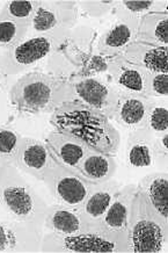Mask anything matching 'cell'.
Instances as JSON below:
<instances>
[{"label": "cell", "mask_w": 168, "mask_h": 253, "mask_svg": "<svg viewBox=\"0 0 168 253\" xmlns=\"http://www.w3.org/2000/svg\"><path fill=\"white\" fill-rule=\"evenodd\" d=\"M9 99L20 111L49 113L73 101V92L68 81L35 71L26 73L14 83L9 89Z\"/></svg>", "instance_id": "cell-1"}, {"label": "cell", "mask_w": 168, "mask_h": 253, "mask_svg": "<svg viewBox=\"0 0 168 253\" xmlns=\"http://www.w3.org/2000/svg\"><path fill=\"white\" fill-rule=\"evenodd\" d=\"M128 253L166 252L168 222L152 208L137 188L127 221Z\"/></svg>", "instance_id": "cell-2"}, {"label": "cell", "mask_w": 168, "mask_h": 253, "mask_svg": "<svg viewBox=\"0 0 168 253\" xmlns=\"http://www.w3.org/2000/svg\"><path fill=\"white\" fill-rule=\"evenodd\" d=\"M0 204L14 219L39 224H43L49 207L15 166H4L0 174Z\"/></svg>", "instance_id": "cell-3"}, {"label": "cell", "mask_w": 168, "mask_h": 253, "mask_svg": "<svg viewBox=\"0 0 168 253\" xmlns=\"http://www.w3.org/2000/svg\"><path fill=\"white\" fill-rule=\"evenodd\" d=\"M41 252L49 253H128L127 232H108L90 229L72 235L45 232Z\"/></svg>", "instance_id": "cell-4"}, {"label": "cell", "mask_w": 168, "mask_h": 253, "mask_svg": "<svg viewBox=\"0 0 168 253\" xmlns=\"http://www.w3.org/2000/svg\"><path fill=\"white\" fill-rule=\"evenodd\" d=\"M63 38L50 35L27 36L14 48L4 51L0 50V69L7 76L28 71L54 54Z\"/></svg>", "instance_id": "cell-5"}, {"label": "cell", "mask_w": 168, "mask_h": 253, "mask_svg": "<svg viewBox=\"0 0 168 253\" xmlns=\"http://www.w3.org/2000/svg\"><path fill=\"white\" fill-rule=\"evenodd\" d=\"M78 1L47 0L41 1L33 16L29 33L63 38L71 32L78 20Z\"/></svg>", "instance_id": "cell-6"}, {"label": "cell", "mask_w": 168, "mask_h": 253, "mask_svg": "<svg viewBox=\"0 0 168 253\" xmlns=\"http://www.w3.org/2000/svg\"><path fill=\"white\" fill-rule=\"evenodd\" d=\"M43 182L57 204L72 208L80 207L95 186L80 173L59 165L54 159L45 172Z\"/></svg>", "instance_id": "cell-7"}, {"label": "cell", "mask_w": 168, "mask_h": 253, "mask_svg": "<svg viewBox=\"0 0 168 253\" xmlns=\"http://www.w3.org/2000/svg\"><path fill=\"white\" fill-rule=\"evenodd\" d=\"M73 101L86 106L106 119H113L120 92L109 81L98 77H78L68 81Z\"/></svg>", "instance_id": "cell-8"}, {"label": "cell", "mask_w": 168, "mask_h": 253, "mask_svg": "<svg viewBox=\"0 0 168 253\" xmlns=\"http://www.w3.org/2000/svg\"><path fill=\"white\" fill-rule=\"evenodd\" d=\"M43 230V224L35 222H0V252L39 251Z\"/></svg>", "instance_id": "cell-9"}, {"label": "cell", "mask_w": 168, "mask_h": 253, "mask_svg": "<svg viewBox=\"0 0 168 253\" xmlns=\"http://www.w3.org/2000/svg\"><path fill=\"white\" fill-rule=\"evenodd\" d=\"M45 145L56 163L74 172H78V165L90 150L84 139L70 132L59 130L47 136Z\"/></svg>", "instance_id": "cell-10"}, {"label": "cell", "mask_w": 168, "mask_h": 253, "mask_svg": "<svg viewBox=\"0 0 168 253\" xmlns=\"http://www.w3.org/2000/svg\"><path fill=\"white\" fill-rule=\"evenodd\" d=\"M51 162L52 157L45 143L22 136L14 163V166L20 172L43 181Z\"/></svg>", "instance_id": "cell-11"}, {"label": "cell", "mask_w": 168, "mask_h": 253, "mask_svg": "<svg viewBox=\"0 0 168 253\" xmlns=\"http://www.w3.org/2000/svg\"><path fill=\"white\" fill-rule=\"evenodd\" d=\"M154 101L149 96L120 92L113 119L129 131L146 128L147 116Z\"/></svg>", "instance_id": "cell-12"}, {"label": "cell", "mask_w": 168, "mask_h": 253, "mask_svg": "<svg viewBox=\"0 0 168 253\" xmlns=\"http://www.w3.org/2000/svg\"><path fill=\"white\" fill-rule=\"evenodd\" d=\"M120 189V184L113 179L102 184H95L86 200L82 202L80 207L77 208L82 219L86 223L88 230L98 229L101 218L106 214Z\"/></svg>", "instance_id": "cell-13"}, {"label": "cell", "mask_w": 168, "mask_h": 253, "mask_svg": "<svg viewBox=\"0 0 168 253\" xmlns=\"http://www.w3.org/2000/svg\"><path fill=\"white\" fill-rule=\"evenodd\" d=\"M140 19L121 18L111 25L99 39L97 54L104 57H115L123 50L136 42L138 25Z\"/></svg>", "instance_id": "cell-14"}, {"label": "cell", "mask_w": 168, "mask_h": 253, "mask_svg": "<svg viewBox=\"0 0 168 253\" xmlns=\"http://www.w3.org/2000/svg\"><path fill=\"white\" fill-rule=\"evenodd\" d=\"M73 135L84 139L90 148L113 157L116 156L121 142L120 132L111 126L109 120L106 118L94 120L74 131Z\"/></svg>", "instance_id": "cell-15"}, {"label": "cell", "mask_w": 168, "mask_h": 253, "mask_svg": "<svg viewBox=\"0 0 168 253\" xmlns=\"http://www.w3.org/2000/svg\"><path fill=\"white\" fill-rule=\"evenodd\" d=\"M147 70L122 59L120 56L110 58L107 73L110 83L118 89V92L133 93L145 95Z\"/></svg>", "instance_id": "cell-16"}, {"label": "cell", "mask_w": 168, "mask_h": 253, "mask_svg": "<svg viewBox=\"0 0 168 253\" xmlns=\"http://www.w3.org/2000/svg\"><path fill=\"white\" fill-rule=\"evenodd\" d=\"M124 61L151 72H168V48L134 42L121 52Z\"/></svg>", "instance_id": "cell-17"}, {"label": "cell", "mask_w": 168, "mask_h": 253, "mask_svg": "<svg viewBox=\"0 0 168 253\" xmlns=\"http://www.w3.org/2000/svg\"><path fill=\"white\" fill-rule=\"evenodd\" d=\"M154 137L147 128L130 131L125 146V164L131 169L151 168L156 162Z\"/></svg>", "instance_id": "cell-18"}, {"label": "cell", "mask_w": 168, "mask_h": 253, "mask_svg": "<svg viewBox=\"0 0 168 253\" xmlns=\"http://www.w3.org/2000/svg\"><path fill=\"white\" fill-rule=\"evenodd\" d=\"M43 229L48 232L61 235H72L88 230L77 208L56 204L49 206L45 214Z\"/></svg>", "instance_id": "cell-19"}, {"label": "cell", "mask_w": 168, "mask_h": 253, "mask_svg": "<svg viewBox=\"0 0 168 253\" xmlns=\"http://www.w3.org/2000/svg\"><path fill=\"white\" fill-rule=\"evenodd\" d=\"M137 191V185L130 184L121 187L110 207L101 218L98 229L108 232H127V221L129 216L131 201Z\"/></svg>", "instance_id": "cell-20"}, {"label": "cell", "mask_w": 168, "mask_h": 253, "mask_svg": "<svg viewBox=\"0 0 168 253\" xmlns=\"http://www.w3.org/2000/svg\"><path fill=\"white\" fill-rule=\"evenodd\" d=\"M116 162L113 156L102 154L90 148L77 171L92 184H102L110 180L116 172Z\"/></svg>", "instance_id": "cell-21"}, {"label": "cell", "mask_w": 168, "mask_h": 253, "mask_svg": "<svg viewBox=\"0 0 168 253\" xmlns=\"http://www.w3.org/2000/svg\"><path fill=\"white\" fill-rule=\"evenodd\" d=\"M137 188L143 193L152 208L168 222V174L154 172L145 175L138 182Z\"/></svg>", "instance_id": "cell-22"}, {"label": "cell", "mask_w": 168, "mask_h": 253, "mask_svg": "<svg viewBox=\"0 0 168 253\" xmlns=\"http://www.w3.org/2000/svg\"><path fill=\"white\" fill-rule=\"evenodd\" d=\"M136 42L168 48V13L157 12L141 16Z\"/></svg>", "instance_id": "cell-23"}, {"label": "cell", "mask_w": 168, "mask_h": 253, "mask_svg": "<svg viewBox=\"0 0 168 253\" xmlns=\"http://www.w3.org/2000/svg\"><path fill=\"white\" fill-rule=\"evenodd\" d=\"M167 1H158V0H125V1H117L114 8V13L117 19H140L141 16L157 12H167Z\"/></svg>", "instance_id": "cell-24"}, {"label": "cell", "mask_w": 168, "mask_h": 253, "mask_svg": "<svg viewBox=\"0 0 168 253\" xmlns=\"http://www.w3.org/2000/svg\"><path fill=\"white\" fill-rule=\"evenodd\" d=\"M29 34V23L16 21L0 12V50H9Z\"/></svg>", "instance_id": "cell-25"}, {"label": "cell", "mask_w": 168, "mask_h": 253, "mask_svg": "<svg viewBox=\"0 0 168 253\" xmlns=\"http://www.w3.org/2000/svg\"><path fill=\"white\" fill-rule=\"evenodd\" d=\"M22 136L9 126H0V164L14 166Z\"/></svg>", "instance_id": "cell-26"}, {"label": "cell", "mask_w": 168, "mask_h": 253, "mask_svg": "<svg viewBox=\"0 0 168 253\" xmlns=\"http://www.w3.org/2000/svg\"><path fill=\"white\" fill-rule=\"evenodd\" d=\"M41 0H11L6 1L4 7L0 12L4 13L8 18L14 19L16 21L29 23L37 11Z\"/></svg>", "instance_id": "cell-27"}, {"label": "cell", "mask_w": 168, "mask_h": 253, "mask_svg": "<svg viewBox=\"0 0 168 253\" xmlns=\"http://www.w3.org/2000/svg\"><path fill=\"white\" fill-rule=\"evenodd\" d=\"M146 128L154 136L168 132V105L166 99H154L147 116Z\"/></svg>", "instance_id": "cell-28"}, {"label": "cell", "mask_w": 168, "mask_h": 253, "mask_svg": "<svg viewBox=\"0 0 168 253\" xmlns=\"http://www.w3.org/2000/svg\"><path fill=\"white\" fill-rule=\"evenodd\" d=\"M145 96L167 99L168 96V72H147L145 83Z\"/></svg>", "instance_id": "cell-29"}, {"label": "cell", "mask_w": 168, "mask_h": 253, "mask_svg": "<svg viewBox=\"0 0 168 253\" xmlns=\"http://www.w3.org/2000/svg\"><path fill=\"white\" fill-rule=\"evenodd\" d=\"M78 4L81 5L82 11L85 12V14H87L91 18H100V16L107 15L110 11H113L116 6L117 1H80Z\"/></svg>", "instance_id": "cell-30"}, {"label": "cell", "mask_w": 168, "mask_h": 253, "mask_svg": "<svg viewBox=\"0 0 168 253\" xmlns=\"http://www.w3.org/2000/svg\"><path fill=\"white\" fill-rule=\"evenodd\" d=\"M154 155L157 162L166 164L168 158V132L154 137Z\"/></svg>", "instance_id": "cell-31"}, {"label": "cell", "mask_w": 168, "mask_h": 253, "mask_svg": "<svg viewBox=\"0 0 168 253\" xmlns=\"http://www.w3.org/2000/svg\"><path fill=\"white\" fill-rule=\"evenodd\" d=\"M6 86H7V75H5L2 70L0 69V92L4 91Z\"/></svg>", "instance_id": "cell-32"}, {"label": "cell", "mask_w": 168, "mask_h": 253, "mask_svg": "<svg viewBox=\"0 0 168 253\" xmlns=\"http://www.w3.org/2000/svg\"><path fill=\"white\" fill-rule=\"evenodd\" d=\"M2 169H4V166H2L1 164H0V174H1V172H2Z\"/></svg>", "instance_id": "cell-33"}]
</instances>
